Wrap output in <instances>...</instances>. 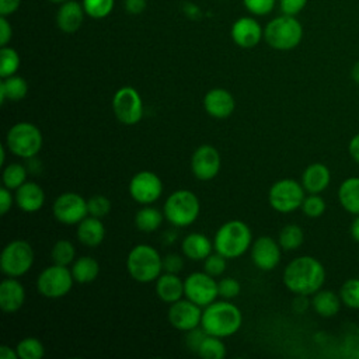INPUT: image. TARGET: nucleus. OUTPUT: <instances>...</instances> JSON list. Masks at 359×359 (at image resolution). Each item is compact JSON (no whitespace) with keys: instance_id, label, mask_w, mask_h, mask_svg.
<instances>
[{"instance_id":"6e6d98bb","label":"nucleus","mask_w":359,"mask_h":359,"mask_svg":"<svg viewBox=\"0 0 359 359\" xmlns=\"http://www.w3.org/2000/svg\"><path fill=\"white\" fill-rule=\"evenodd\" d=\"M351 236L355 241L359 243V215H356V217L351 223Z\"/></svg>"},{"instance_id":"79ce46f5","label":"nucleus","mask_w":359,"mask_h":359,"mask_svg":"<svg viewBox=\"0 0 359 359\" xmlns=\"http://www.w3.org/2000/svg\"><path fill=\"white\" fill-rule=\"evenodd\" d=\"M227 258H224L222 254L216 252L215 254L212 252L210 255H208L205 259H203V269L206 273L212 275L213 278L215 276H220L224 271H226V262Z\"/></svg>"},{"instance_id":"20e7f679","label":"nucleus","mask_w":359,"mask_h":359,"mask_svg":"<svg viewBox=\"0 0 359 359\" xmlns=\"http://www.w3.org/2000/svg\"><path fill=\"white\" fill-rule=\"evenodd\" d=\"M126 268L132 279L139 283H150L163 272V258L149 244L135 245L126 258Z\"/></svg>"},{"instance_id":"b1692460","label":"nucleus","mask_w":359,"mask_h":359,"mask_svg":"<svg viewBox=\"0 0 359 359\" xmlns=\"http://www.w3.org/2000/svg\"><path fill=\"white\" fill-rule=\"evenodd\" d=\"M77 240L86 247H98L105 238V227L101 219L94 216H86L79 224L76 230Z\"/></svg>"},{"instance_id":"e433bc0d","label":"nucleus","mask_w":359,"mask_h":359,"mask_svg":"<svg viewBox=\"0 0 359 359\" xmlns=\"http://www.w3.org/2000/svg\"><path fill=\"white\" fill-rule=\"evenodd\" d=\"M20 67V55L10 46H1L0 49V77L6 79L17 73Z\"/></svg>"},{"instance_id":"f03ea898","label":"nucleus","mask_w":359,"mask_h":359,"mask_svg":"<svg viewBox=\"0 0 359 359\" xmlns=\"http://www.w3.org/2000/svg\"><path fill=\"white\" fill-rule=\"evenodd\" d=\"M241 324V310L236 304L226 302V299L220 302L215 300L202 311L201 327L208 335L226 338L236 334Z\"/></svg>"},{"instance_id":"a878e982","label":"nucleus","mask_w":359,"mask_h":359,"mask_svg":"<svg viewBox=\"0 0 359 359\" xmlns=\"http://www.w3.org/2000/svg\"><path fill=\"white\" fill-rule=\"evenodd\" d=\"M156 294L164 303H174L184 296V280L177 273L164 272L156 279Z\"/></svg>"},{"instance_id":"49530a36","label":"nucleus","mask_w":359,"mask_h":359,"mask_svg":"<svg viewBox=\"0 0 359 359\" xmlns=\"http://www.w3.org/2000/svg\"><path fill=\"white\" fill-rule=\"evenodd\" d=\"M184 268V259L180 254L171 252L163 257V271L170 273H178Z\"/></svg>"},{"instance_id":"58836bf2","label":"nucleus","mask_w":359,"mask_h":359,"mask_svg":"<svg viewBox=\"0 0 359 359\" xmlns=\"http://www.w3.org/2000/svg\"><path fill=\"white\" fill-rule=\"evenodd\" d=\"M115 0H83V7L87 15L94 20H101L109 15Z\"/></svg>"},{"instance_id":"f8f14e48","label":"nucleus","mask_w":359,"mask_h":359,"mask_svg":"<svg viewBox=\"0 0 359 359\" xmlns=\"http://www.w3.org/2000/svg\"><path fill=\"white\" fill-rule=\"evenodd\" d=\"M184 296L201 307H206L219 296L217 282L212 275L192 272L184 279Z\"/></svg>"},{"instance_id":"ea45409f","label":"nucleus","mask_w":359,"mask_h":359,"mask_svg":"<svg viewBox=\"0 0 359 359\" xmlns=\"http://www.w3.org/2000/svg\"><path fill=\"white\" fill-rule=\"evenodd\" d=\"M302 210L309 217H320L325 212V202L320 194H309V196H304Z\"/></svg>"},{"instance_id":"5701e85b","label":"nucleus","mask_w":359,"mask_h":359,"mask_svg":"<svg viewBox=\"0 0 359 359\" xmlns=\"http://www.w3.org/2000/svg\"><path fill=\"white\" fill-rule=\"evenodd\" d=\"M331 181V172L323 163L307 165L302 174V185L309 194H321Z\"/></svg>"},{"instance_id":"2f4dec72","label":"nucleus","mask_w":359,"mask_h":359,"mask_svg":"<svg viewBox=\"0 0 359 359\" xmlns=\"http://www.w3.org/2000/svg\"><path fill=\"white\" fill-rule=\"evenodd\" d=\"M304 240V233L302 227L297 224H286L285 227L280 229L278 243L282 250L285 251H293L297 250Z\"/></svg>"},{"instance_id":"864d4df0","label":"nucleus","mask_w":359,"mask_h":359,"mask_svg":"<svg viewBox=\"0 0 359 359\" xmlns=\"http://www.w3.org/2000/svg\"><path fill=\"white\" fill-rule=\"evenodd\" d=\"M348 150H349L351 157L359 164V133L355 135V136L351 139L349 146H348Z\"/></svg>"},{"instance_id":"37998d69","label":"nucleus","mask_w":359,"mask_h":359,"mask_svg":"<svg viewBox=\"0 0 359 359\" xmlns=\"http://www.w3.org/2000/svg\"><path fill=\"white\" fill-rule=\"evenodd\" d=\"M217 289H219V296L226 299V300H230L236 296L240 294V290H241V286H240V282L231 276H224L223 279H220L217 282Z\"/></svg>"},{"instance_id":"423d86ee","label":"nucleus","mask_w":359,"mask_h":359,"mask_svg":"<svg viewBox=\"0 0 359 359\" xmlns=\"http://www.w3.org/2000/svg\"><path fill=\"white\" fill-rule=\"evenodd\" d=\"M201 212L198 196L188 189H178L170 194L163 206L164 217L177 227H188L192 224Z\"/></svg>"},{"instance_id":"09e8293b","label":"nucleus","mask_w":359,"mask_h":359,"mask_svg":"<svg viewBox=\"0 0 359 359\" xmlns=\"http://www.w3.org/2000/svg\"><path fill=\"white\" fill-rule=\"evenodd\" d=\"M13 202H15V201H14V198L11 195V189L3 187L0 189V213L6 215L11 209Z\"/></svg>"},{"instance_id":"a211bd4d","label":"nucleus","mask_w":359,"mask_h":359,"mask_svg":"<svg viewBox=\"0 0 359 359\" xmlns=\"http://www.w3.org/2000/svg\"><path fill=\"white\" fill-rule=\"evenodd\" d=\"M231 39L236 45L244 49L257 46L264 36V29L252 17H241L231 25Z\"/></svg>"},{"instance_id":"8fccbe9b","label":"nucleus","mask_w":359,"mask_h":359,"mask_svg":"<svg viewBox=\"0 0 359 359\" xmlns=\"http://www.w3.org/2000/svg\"><path fill=\"white\" fill-rule=\"evenodd\" d=\"M11 35H13L11 24L7 21L6 15H1L0 17V45L7 46V43L11 39Z\"/></svg>"},{"instance_id":"f704fd0d","label":"nucleus","mask_w":359,"mask_h":359,"mask_svg":"<svg viewBox=\"0 0 359 359\" xmlns=\"http://www.w3.org/2000/svg\"><path fill=\"white\" fill-rule=\"evenodd\" d=\"M27 181V168L20 163L7 164L3 170V185L8 189H17Z\"/></svg>"},{"instance_id":"a18cd8bd","label":"nucleus","mask_w":359,"mask_h":359,"mask_svg":"<svg viewBox=\"0 0 359 359\" xmlns=\"http://www.w3.org/2000/svg\"><path fill=\"white\" fill-rule=\"evenodd\" d=\"M208 334L205 332V330L201 327H196V328H194V330H191V331H187V337H185V345H187V348L189 349V351H192V352H198V349H199V346H201V344H202V341L205 339V337H206Z\"/></svg>"},{"instance_id":"9b49d317","label":"nucleus","mask_w":359,"mask_h":359,"mask_svg":"<svg viewBox=\"0 0 359 359\" xmlns=\"http://www.w3.org/2000/svg\"><path fill=\"white\" fill-rule=\"evenodd\" d=\"M112 111L115 118L126 125H136L143 118V101L135 87L123 86L112 97Z\"/></svg>"},{"instance_id":"2eb2a0df","label":"nucleus","mask_w":359,"mask_h":359,"mask_svg":"<svg viewBox=\"0 0 359 359\" xmlns=\"http://www.w3.org/2000/svg\"><path fill=\"white\" fill-rule=\"evenodd\" d=\"M202 307L189 299H180L170 304L168 309V323L178 331H191L196 327H201L202 321Z\"/></svg>"},{"instance_id":"39448f33","label":"nucleus","mask_w":359,"mask_h":359,"mask_svg":"<svg viewBox=\"0 0 359 359\" xmlns=\"http://www.w3.org/2000/svg\"><path fill=\"white\" fill-rule=\"evenodd\" d=\"M303 38V27L294 15L283 14L271 20L264 28L265 42L276 50H290Z\"/></svg>"},{"instance_id":"cd10ccee","label":"nucleus","mask_w":359,"mask_h":359,"mask_svg":"<svg viewBox=\"0 0 359 359\" xmlns=\"http://www.w3.org/2000/svg\"><path fill=\"white\" fill-rule=\"evenodd\" d=\"M338 199L346 212L359 215V177H349L339 185Z\"/></svg>"},{"instance_id":"c756f323","label":"nucleus","mask_w":359,"mask_h":359,"mask_svg":"<svg viewBox=\"0 0 359 359\" xmlns=\"http://www.w3.org/2000/svg\"><path fill=\"white\" fill-rule=\"evenodd\" d=\"M28 93V84L25 79L21 76H10L6 79H1L0 81V102L4 104L6 100L10 101H20L22 100Z\"/></svg>"},{"instance_id":"ddd939ff","label":"nucleus","mask_w":359,"mask_h":359,"mask_svg":"<svg viewBox=\"0 0 359 359\" xmlns=\"http://www.w3.org/2000/svg\"><path fill=\"white\" fill-rule=\"evenodd\" d=\"M52 213L62 224H79L88 216L87 201L76 192H63L53 201Z\"/></svg>"},{"instance_id":"9d476101","label":"nucleus","mask_w":359,"mask_h":359,"mask_svg":"<svg viewBox=\"0 0 359 359\" xmlns=\"http://www.w3.org/2000/svg\"><path fill=\"white\" fill-rule=\"evenodd\" d=\"M74 283L72 271L67 266L52 264L45 268L36 278V289L39 294L48 299H59L66 296Z\"/></svg>"},{"instance_id":"c9c22d12","label":"nucleus","mask_w":359,"mask_h":359,"mask_svg":"<svg viewBox=\"0 0 359 359\" xmlns=\"http://www.w3.org/2000/svg\"><path fill=\"white\" fill-rule=\"evenodd\" d=\"M15 351L18 353V359H41L45 353L43 344L34 337H27L21 339L17 344Z\"/></svg>"},{"instance_id":"f3484780","label":"nucleus","mask_w":359,"mask_h":359,"mask_svg":"<svg viewBox=\"0 0 359 359\" xmlns=\"http://www.w3.org/2000/svg\"><path fill=\"white\" fill-rule=\"evenodd\" d=\"M280 245L269 236H261L251 244L252 264L261 271H272L280 261Z\"/></svg>"},{"instance_id":"473e14b6","label":"nucleus","mask_w":359,"mask_h":359,"mask_svg":"<svg viewBox=\"0 0 359 359\" xmlns=\"http://www.w3.org/2000/svg\"><path fill=\"white\" fill-rule=\"evenodd\" d=\"M196 355H199L203 359H222L226 356V346L219 337L206 335L202 341Z\"/></svg>"},{"instance_id":"4468645a","label":"nucleus","mask_w":359,"mask_h":359,"mask_svg":"<svg viewBox=\"0 0 359 359\" xmlns=\"http://www.w3.org/2000/svg\"><path fill=\"white\" fill-rule=\"evenodd\" d=\"M129 194L140 205L154 203L163 194V182L153 171H139L129 181Z\"/></svg>"},{"instance_id":"1a4fd4ad","label":"nucleus","mask_w":359,"mask_h":359,"mask_svg":"<svg viewBox=\"0 0 359 359\" xmlns=\"http://www.w3.org/2000/svg\"><path fill=\"white\" fill-rule=\"evenodd\" d=\"M303 201L304 188L300 182L292 178H283L273 182L268 192L271 208L279 213H290L302 208Z\"/></svg>"},{"instance_id":"dca6fc26","label":"nucleus","mask_w":359,"mask_h":359,"mask_svg":"<svg viewBox=\"0 0 359 359\" xmlns=\"http://www.w3.org/2000/svg\"><path fill=\"white\" fill-rule=\"evenodd\" d=\"M220 154L217 149L210 144H202L196 147L191 157V170L195 178L199 181L213 180L220 170Z\"/></svg>"},{"instance_id":"bb28decb","label":"nucleus","mask_w":359,"mask_h":359,"mask_svg":"<svg viewBox=\"0 0 359 359\" xmlns=\"http://www.w3.org/2000/svg\"><path fill=\"white\" fill-rule=\"evenodd\" d=\"M341 297L332 290H318L313 294L311 306L314 311L321 317H334L341 309Z\"/></svg>"},{"instance_id":"c85d7f7f","label":"nucleus","mask_w":359,"mask_h":359,"mask_svg":"<svg viewBox=\"0 0 359 359\" xmlns=\"http://www.w3.org/2000/svg\"><path fill=\"white\" fill-rule=\"evenodd\" d=\"M70 271H72L74 282L86 285V283H91L97 279V276L100 273V264L93 257L84 255V257H80L73 261Z\"/></svg>"},{"instance_id":"f257e3e1","label":"nucleus","mask_w":359,"mask_h":359,"mask_svg":"<svg viewBox=\"0 0 359 359\" xmlns=\"http://www.w3.org/2000/svg\"><path fill=\"white\" fill-rule=\"evenodd\" d=\"M282 279L292 293L310 296L321 289L325 280V269L317 258L303 255L286 265Z\"/></svg>"},{"instance_id":"7ed1b4c3","label":"nucleus","mask_w":359,"mask_h":359,"mask_svg":"<svg viewBox=\"0 0 359 359\" xmlns=\"http://www.w3.org/2000/svg\"><path fill=\"white\" fill-rule=\"evenodd\" d=\"M252 241V233L248 224L243 220H229L223 223L213 238L215 251L222 254L227 259L241 257Z\"/></svg>"},{"instance_id":"6e6552de","label":"nucleus","mask_w":359,"mask_h":359,"mask_svg":"<svg viewBox=\"0 0 359 359\" xmlns=\"http://www.w3.org/2000/svg\"><path fill=\"white\" fill-rule=\"evenodd\" d=\"M34 248L25 240H13L1 251L0 269L6 276L20 278L34 265Z\"/></svg>"},{"instance_id":"4c0bfd02","label":"nucleus","mask_w":359,"mask_h":359,"mask_svg":"<svg viewBox=\"0 0 359 359\" xmlns=\"http://www.w3.org/2000/svg\"><path fill=\"white\" fill-rule=\"evenodd\" d=\"M339 297L346 307L359 310V278L345 280L339 289Z\"/></svg>"},{"instance_id":"603ef678","label":"nucleus","mask_w":359,"mask_h":359,"mask_svg":"<svg viewBox=\"0 0 359 359\" xmlns=\"http://www.w3.org/2000/svg\"><path fill=\"white\" fill-rule=\"evenodd\" d=\"M125 8L129 14H140L146 8V0H125Z\"/></svg>"},{"instance_id":"c03bdc74","label":"nucleus","mask_w":359,"mask_h":359,"mask_svg":"<svg viewBox=\"0 0 359 359\" xmlns=\"http://www.w3.org/2000/svg\"><path fill=\"white\" fill-rule=\"evenodd\" d=\"M244 7L254 15H266L269 14L273 7L276 0H243Z\"/></svg>"},{"instance_id":"a19ab883","label":"nucleus","mask_w":359,"mask_h":359,"mask_svg":"<svg viewBox=\"0 0 359 359\" xmlns=\"http://www.w3.org/2000/svg\"><path fill=\"white\" fill-rule=\"evenodd\" d=\"M111 201L104 195H94L87 199V209L90 216L102 219L111 212Z\"/></svg>"},{"instance_id":"de8ad7c7","label":"nucleus","mask_w":359,"mask_h":359,"mask_svg":"<svg viewBox=\"0 0 359 359\" xmlns=\"http://www.w3.org/2000/svg\"><path fill=\"white\" fill-rule=\"evenodd\" d=\"M279 4L283 14L296 15L306 7L307 0H279Z\"/></svg>"},{"instance_id":"412c9836","label":"nucleus","mask_w":359,"mask_h":359,"mask_svg":"<svg viewBox=\"0 0 359 359\" xmlns=\"http://www.w3.org/2000/svg\"><path fill=\"white\" fill-rule=\"evenodd\" d=\"M84 7L79 1L66 0L60 3V7L56 13V24L62 32L73 34L76 32L84 20Z\"/></svg>"},{"instance_id":"7c9ffc66","label":"nucleus","mask_w":359,"mask_h":359,"mask_svg":"<svg viewBox=\"0 0 359 359\" xmlns=\"http://www.w3.org/2000/svg\"><path fill=\"white\" fill-rule=\"evenodd\" d=\"M164 219V213L150 205H143L135 215V226L143 233H151L157 230Z\"/></svg>"},{"instance_id":"3c124183","label":"nucleus","mask_w":359,"mask_h":359,"mask_svg":"<svg viewBox=\"0 0 359 359\" xmlns=\"http://www.w3.org/2000/svg\"><path fill=\"white\" fill-rule=\"evenodd\" d=\"M21 0H0V14L1 15H8L17 11L20 7Z\"/></svg>"},{"instance_id":"4d7b16f0","label":"nucleus","mask_w":359,"mask_h":359,"mask_svg":"<svg viewBox=\"0 0 359 359\" xmlns=\"http://www.w3.org/2000/svg\"><path fill=\"white\" fill-rule=\"evenodd\" d=\"M351 76H352L353 81H356L359 84V60L353 65V67L351 70Z\"/></svg>"},{"instance_id":"bf43d9fd","label":"nucleus","mask_w":359,"mask_h":359,"mask_svg":"<svg viewBox=\"0 0 359 359\" xmlns=\"http://www.w3.org/2000/svg\"><path fill=\"white\" fill-rule=\"evenodd\" d=\"M49 1H52V3H65L66 0H49Z\"/></svg>"},{"instance_id":"5fc2aeb1","label":"nucleus","mask_w":359,"mask_h":359,"mask_svg":"<svg viewBox=\"0 0 359 359\" xmlns=\"http://www.w3.org/2000/svg\"><path fill=\"white\" fill-rule=\"evenodd\" d=\"M0 358L1 359H18L17 351L11 349L8 345H1L0 346Z\"/></svg>"},{"instance_id":"aec40b11","label":"nucleus","mask_w":359,"mask_h":359,"mask_svg":"<svg viewBox=\"0 0 359 359\" xmlns=\"http://www.w3.org/2000/svg\"><path fill=\"white\" fill-rule=\"evenodd\" d=\"M25 302V287L17 278H6L0 283V309L4 313L18 311Z\"/></svg>"},{"instance_id":"4be33fe9","label":"nucleus","mask_w":359,"mask_h":359,"mask_svg":"<svg viewBox=\"0 0 359 359\" xmlns=\"http://www.w3.org/2000/svg\"><path fill=\"white\" fill-rule=\"evenodd\" d=\"M14 201L21 210L27 213H34L43 206L45 191L36 182L25 181L21 187L15 189Z\"/></svg>"},{"instance_id":"393cba45","label":"nucleus","mask_w":359,"mask_h":359,"mask_svg":"<svg viewBox=\"0 0 359 359\" xmlns=\"http://www.w3.org/2000/svg\"><path fill=\"white\" fill-rule=\"evenodd\" d=\"M213 243L203 233H189L184 237L181 243L182 254L191 261H203L208 255L212 254Z\"/></svg>"},{"instance_id":"13d9d810","label":"nucleus","mask_w":359,"mask_h":359,"mask_svg":"<svg viewBox=\"0 0 359 359\" xmlns=\"http://www.w3.org/2000/svg\"><path fill=\"white\" fill-rule=\"evenodd\" d=\"M7 147V146H6ZM6 147L1 146L0 147V151H1V158H0V164H4V160H6Z\"/></svg>"},{"instance_id":"72a5a7b5","label":"nucleus","mask_w":359,"mask_h":359,"mask_svg":"<svg viewBox=\"0 0 359 359\" xmlns=\"http://www.w3.org/2000/svg\"><path fill=\"white\" fill-rule=\"evenodd\" d=\"M50 258L53 264L67 266L73 264L76 258V248L69 240H57L52 247Z\"/></svg>"},{"instance_id":"6ab92c4d","label":"nucleus","mask_w":359,"mask_h":359,"mask_svg":"<svg viewBox=\"0 0 359 359\" xmlns=\"http://www.w3.org/2000/svg\"><path fill=\"white\" fill-rule=\"evenodd\" d=\"M203 108L209 116L216 119H226L234 112L236 101L230 91L217 87L209 90L205 94Z\"/></svg>"},{"instance_id":"0eeeda50","label":"nucleus","mask_w":359,"mask_h":359,"mask_svg":"<svg viewBox=\"0 0 359 359\" xmlns=\"http://www.w3.org/2000/svg\"><path fill=\"white\" fill-rule=\"evenodd\" d=\"M43 137L38 126L31 122L14 123L6 136L7 149L17 157L34 158L42 149Z\"/></svg>"}]
</instances>
